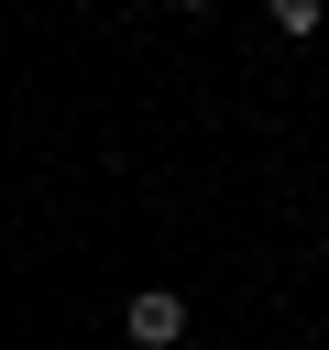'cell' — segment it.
Wrapping results in <instances>:
<instances>
[{"label": "cell", "mask_w": 329, "mask_h": 350, "mask_svg": "<svg viewBox=\"0 0 329 350\" xmlns=\"http://www.w3.org/2000/svg\"><path fill=\"white\" fill-rule=\"evenodd\" d=\"M132 339H143V350H175V339H186V295H175V284H143V295H132Z\"/></svg>", "instance_id": "6da1fadb"}, {"label": "cell", "mask_w": 329, "mask_h": 350, "mask_svg": "<svg viewBox=\"0 0 329 350\" xmlns=\"http://www.w3.org/2000/svg\"><path fill=\"white\" fill-rule=\"evenodd\" d=\"M263 11H274V33H318V11H329V0H263Z\"/></svg>", "instance_id": "7a4b0ae2"}, {"label": "cell", "mask_w": 329, "mask_h": 350, "mask_svg": "<svg viewBox=\"0 0 329 350\" xmlns=\"http://www.w3.org/2000/svg\"><path fill=\"white\" fill-rule=\"evenodd\" d=\"M186 11H208V0H186Z\"/></svg>", "instance_id": "3957f363"}]
</instances>
